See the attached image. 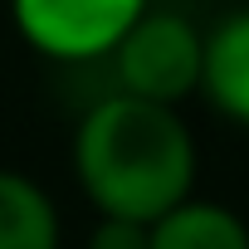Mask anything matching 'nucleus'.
Instances as JSON below:
<instances>
[{"mask_svg": "<svg viewBox=\"0 0 249 249\" xmlns=\"http://www.w3.org/2000/svg\"><path fill=\"white\" fill-rule=\"evenodd\" d=\"M147 234H152V249H249L244 215L200 196H186L181 205L157 215Z\"/></svg>", "mask_w": 249, "mask_h": 249, "instance_id": "5", "label": "nucleus"}, {"mask_svg": "<svg viewBox=\"0 0 249 249\" xmlns=\"http://www.w3.org/2000/svg\"><path fill=\"white\" fill-rule=\"evenodd\" d=\"M112 59V88L137 93L147 103H171L181 107L191 93H200V69H205V35L196 20L176 10H147L127 35L117 39Z\"/></svg>", "mask_w": 249, "mask_h": 249, "instance_id": "2", "label": "nucleus"}, {"mask_svg": "<svg viewBox=\"0 0 249 249\" xmlns=\"http://www.w3.org/2000/svg\"><path fill=\"white\" fill-rule=\"evenodd\" d=\"M147 10L152 0H10V25L39 59L98 64Z\"/></svg>", "mask_w": 249, "mask_h": 249, "instance_id": "3", "label": "nucleus"}, {"mask_svg": "<svg viewBox=\"0 0 249 249\" xmlns=\"http://www.w3.org/2000/svg\"><path fill=\"white\" fill-rule=\"evenodd\" d=\"M196 137L181 107L103 93L73 127V176L98 215L152 225L196 196Z\"/></svg>", "mask_w": 249, "mask_h": 249, "instance_id": "1", "label": "nucleus"}, {"mask_svg": "<svg viewBox=\"0 0 249 249\" xmlns=\"http://www.w3.org/2000/svg\"><path fill=\"white\" fill-rule=\"evenodd\" d=\"M200 93L220 117L249 127V10H234L215 30H205Z\"/></svg>", "mask_w": 249, "mask_h": 249, "instance_id": "4", "label": "nucleus"}, {"mask_svg": "<svg viewBox=\"0 0 249 249\" xmlns=\"http://www.w3.org/2000/svg\"><path fill=\"white\" fill-rule=\"evenodd\" d=\"M64 225L54 196L25 176L0 166V249H59Z\"/></svg>", "mask_w": 249, "mask_h": 249, "instance_id": "6", "label": "nucleus"}, {"mask_svg": "<svg viewBox=\"0 0 249 249\" xmlns=\"http://www.w3.org/2000/svg\"><path fill=\"white\" fill-rule=\"evenodd\" d=\"M83 249H152V234L142 220H117V215H98Z\"/></svg>", "mask_w": 249, "mask_h": 249, "instance_id": "7", "label": "nucleus"}]
</instances>
